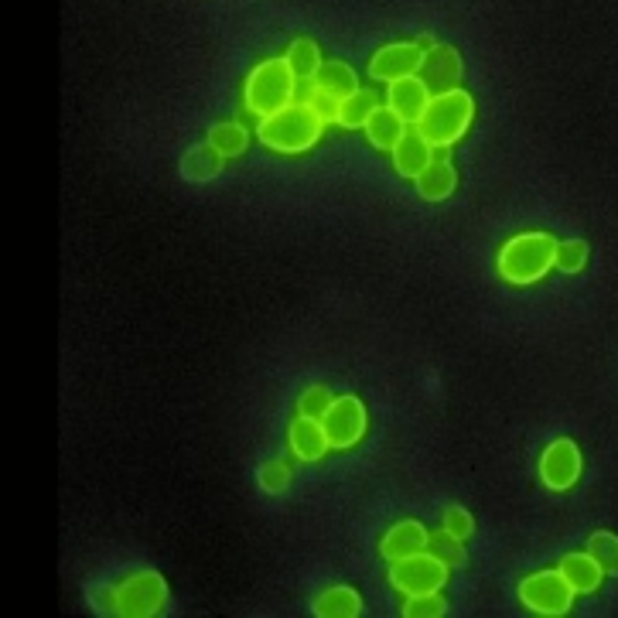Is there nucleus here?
<instances>
[{"label": "nucleus", "instance_id": "obj_1", "mask_svg": "<svg viewBox=\"0 0 618 618\" xmlns=\"http://www.w3.org/2000/svg\"><path fill=\"white\" fill-rule=\"evenodd\" d=\"M329 121L318 113L314 103H301L294 100L290 106L263 116L260 127H256V137L271 147V151H281V154H301V151H311V147L321 140L325 134Z\"/></svg>", "mask_w": 618, "mask_h": 618}, {"label": "nucleus", "instance_id": "obj_2", "mask_svg": "<svg viewBox=\"0 0 618 618\" xmlns=\"http://www.w3.org/2000/svg\"><path fill=\"white\" fill-rule=\"evenodd\" d=\"M557 243L561 240H553L550 232H519V237L506 240L495 256L499 277L516 287L543 281L557 267Z\"/></svg>", "mask_w": 618, "mask_h": 618}, {"label": "nucleus", "instance_id": "obj_3", "mask_svg": "<svg viewBox=\"0 0 618 618\" xmlns=\"http://www.w3.org/2000/svg\"><path fill=\"white\" fill-rule=\"evenodd\" d=\"M298 100V76L290 72L287 58H263L260 66L250 69L247 82H243V106L263 121L284 106H290Z\"/></svg>", "mask_w": 618, "mask_h": 618}, {"label": "nucleus", "instance_id": "obj_4", "mask_svg": "<svg viewBox=\"0 0 618 618\" xmlns=\"http://www.w3.org/2000/svg\"><path fill=\"white\" fill-rule=\"evenodd\" d=\"M476 121V100L468 90L455 85V90L434 93L424 116H421V134L434 144V147H451L458 144L468 130H472Z\"/></svg>", "mask_w": 618, "mask_h": 618}, {"label": "nucleus", "instance_id": "obj_5", "mask_svg": "<svg viewBox=\"0 0 618 618\" xmlns=\"http://www.w3.org/2000/svg\"><path fill=\"white\" fill-rule=\"evenodd\" d=\"M519 602L529 608V611H537V615H568L577 592L571 587V581L561 574V568L557 571H534V574H526L519 581Z\"/></svg>", "mask_w": 618, "mask_h": 618}, {"label": "nucleus", "instance_id": "obj_6", "mask_svg": "<svg viewBox=\"0 0 618 618\" xmlns=\"http://www.w3.org/2000/svg\"><path fill=\"white\" fill-rule=\"evenodd\" d=\"M168 605V584L158 571H137L116 584V615L151 618Z\"/></svg>", "mask_w": 618, "mask_h": 618}, {"label": "nucleus", "instance_id": "obj_7", "mask_svg": "<svg viewBox=\"0 0 618 618\" xmlns=\"http://www.w3.org/2000/svg\"><path fill=\"white\" fill-rule=\"evenodd\" d=\"M390 584L407 598V595H431L448 584V564L437 561L431 550L410 553L403 561L390 564Z\"/></svg>", "mask_w": 618, "mask_h": 618}, {"label": "nucleus", "instance_id": "obj_8", "mask_svg": "<svg viewBox=\"0 0 618 618\" xmlns=\"http://www.w3.org/2000/svg\"><path fill=\"white\" fill-rule=\"evenodd\" d=\"M321 424H325V434H329V445L335 451H345V448H356L359 440L366 437V407L359 397H335L332 407L325 410V417H321Z\"/></svg>", "mask_w": 618, "mask_h": 618}, {"label": "nucleus", "instance_id": "obj_9", "mask_svg": "<svg viewBox=\"0 0 618 618\" xmlns=\"http://www.w3.org/2000/svg\"><path fill=\"white\" fill-rule=\"evenodd\" d=\"M581 479V448L571 437H557L540 455V482L550 492H568Z\"/></svg>", "mask_w": 618, "mask_h": 618}, {"label": "nucleus", "instance_id": "obj_10", "mask_svg": "<svg viewBox=\"0 0 618 618\" xmlns=\"http://www.w3.org/2000/svg\"><path fill=\"white\" fill-rule=\"evenodd\" d=\"M421 66H424V45L393 42V45H382L369 58V76L376 82H397L407 76H421Z\"/></svg>", "mask_w": 618, "mask_h": 618}, {"label": "nucleus", "instance_id": "obj_11", "mask_svg": "<svg viewBox=\"0 0 618 618\" xmlns=\"http://www.w3.org/2000/svg\"><path fill=\"white\" fill-rule=\"evenodd\" d=\"M431 85L421 79V76H407V79H397L387 85V106L397 110L410 127L421 124V116L431 103Z\"/></svg>", "mask_w": 618, "mask_h": 618}, {"label": "nucleus", "instance_id": "obj_12", "mask_svg": "<svg viewBox=\"0 0 618 618\" xmlns=\"http://www.w3.org/2000/svg\"><path fill=\"white\" fill-rule=\"evenodd\" d=\"M431 547V534L424 529V523H417V519H400V523H393L387 534H382V540H379V553H382V561H403V557H410V553H421V550H427Z\"/></svg>", "mask_w": 618, "mask_h": 618}, {"label": "nucleus", "instance_id": "obj_13", "mask_svg": "<svg viewBox=\"0 0 618 618\" xmlns=\"http://www.w3.org/2000/svg\"><path fill=\"white\" fill-rule=\"evenodd\" d=\"M421 79L431 85V93H445L455 90L461 79V58L451 45H427L424 48V66Z\"/></svg>", "mask_w": 618, "mask_h": 618}, {"label": "nucleus", "instance_id": "obj_14", "mask_svg": "<svg viewBox=\"0 0 618 618\" xmlns=\"http://www.w3.org/2000/svg\"><path fill=\"white\" fill-rule=\"evenodd\" d=\"M434 151L437 147L421 134V127H407V134L397 140L390 154H393L397 174H403V179H417V174L434 161Z\"/></svg>", "mask_w": 618, "mask_h": 618}, {"label": "nucleus", "instance_id": "obj_15", "mask_svg": "<svg viewBox=\"0 0 618 618\" xmlns=\"http://www.w3.org/2000/svg\"><path fill=\"white\" fill-rule=\"evenodd\" d=\"M287 440H290V451L298 461H318L325 458L332 451L329 445V434H325V424H321L318 417H301L290 424L287 431Z\"/></svg>", "mask_w": 618, "mask_h": 618}, {"label": "nucleus", "instance_id": "obj_16", "mask_svg": "<svg viewBox=\"0 0 618 618\" xmlns=\"http://www.w3.org/2000/svg\"><path fill=\"white\" fill-rule=\"evenodd\" d=\"M414 182H417L421 198H427V202H445V198L455 192L458 174H455V168H451L448 147H437V151H434V161L417 174Z\"/></svg>", "mask_w": 618, "mask_h": 618}, {"label": "nucleus", "instance_id": "obj_17", "mask_svg": "<svg viewBox=\"0 0 618 618\" xmlns=\"http://www.w3.org/2000/svg\"><path fill=\"white\" fill-rule=\"evenodd\" d=\"M379 96L373 90H366V85H359L356 93H348L345 100H339V110H335V124L345 127V130H366L369 116L379 110Z\"/></svg>", "mask_w": 618, "mask_h": 618}, {"label": "nucleus", "instance_id": "obj_18", "mask_svg": "<svg viewBox=\"0 0 618 618\" xmlns=\"http://www.w3.org/2000/svg\"><path fill=\"white\" fill-rule=\"evenodd\" d=\"M561 574L571 581V587L577 595H592L602 587V577H605V568L595 561L592 553H568L564 561H561Z\"/></svg>", "mask_w": 618, "mask_h": 618}, {"label": "nucleus", "instance_id": "obj_19", "mask_svg": "<svg viewBox=\"0 0 618 618\" xmlns=\"http://www.w3.org/2000/svg\"><path fill=\"white\" fill-rule=\"evenodd\" d=\"M407 121L397 113V110H390V106H379L373 116H369V124H366V137H369V144L376 147V151H393L397 147V140L407 134Z\"/></svg>", "mask_w": 618, "mask_h": 618}, {"label": "nucleus", "instance_id": "obj_20", "mask_svg": "<svg viewBox=\"0 0 618 618\" xmlns=\"http://www.w3.org/2000/svg\"><path fill=\"white\" fill-rule=\"evenodd\" d=\"M363 611V598L356 587H345V584H335V587H325L318 598H314V615L318 618H356Z\"/></svg>", "mask_w": 618, "mask_h": 618}, {"label": "nucleus", "instance_id": "obj_21", "mask_svg": "<svg viewBox=\"0 0 618 618\" xmlns=\"http://www.w3.org/2000/svg\"><path fill=\"white\" fill-rule=\"evenodd\" d=\"M314 85H318V93H325V96H332V100H345L348 93L359 90V79H356V69H352L348 62L329 58V62L318 69Z\"/></svg>", "mask_w": 618, "mask_h": 618}, {"label": "nucleus", "instance_id": "obj_22", "mask_svg": "<svg viewBox=\"0 0 618 618\" xmlns=\"http://www.w3.org/2000/svg\"><path fill=\"white\" fill-rule=\"evenodd\" d=\"M290 72L298 76V82H311L318 76V69L325 66V58H321V48L311 38H294L284 52Z\"/></svg>", "mask_w": 618, "mask_h": 618}, {"label": "nucleus", "instance_id": "obj_23", "mask_svg": "<svg viewBox=\"0 0 618 618\" xmlns=\"http://www.w3.org/2000/svg\"><path fill=\"white\" fill-rule=\"evenodd\" d=\"M247 140H250V134H247L240 124H216V127L209 130V144L216 147L222 158L243 154V151H247Z\"/></svg>", "mask_w": 618, "mask_h": 618}, {"label": "nucleus", "instance_id": "obj_24", "mask_svg": "<svg viewBox=\"0 0 618 618\" xmlns=\"http://www.w3.org/2000/svg\"><path fill=\"white\" fill-rule=\"evenodd\" d=\"M222 171V154L216 151L213 144H205V147H195V151L185 158V174L195 182H205V179H213V174Z\"/></svg>", "mask_w": 618, "mask_h": 618}, {"label": "nucleus", "instance_id": "obj_25", "mask_svg": "<svg viewBox=\"0 0 618 618\" xmlns=\"http://www.w3.org/2000/svg\"><path fill=\"white\" fill-rule=\"evenodd\" d=\"M587 553L595 557V561L605 568V574H618V537L608 534V529H598L587 540Z\"/></svg>", "mask_w": 618, "mask_h": 618}, {"label": "nucleus", "instance_id": "obj_26", "mask_svg": "<svg viewBox=\"0 0 618 618\" xmlns=\"http://www.w3.org/2000/svg\"><path fill=\"white\" fill-rule=\"evenodd\" d=\"M332 390L329 387H321V382H311L308 390H301V397H298V414L301 417H325V410L332 407Z\"/></svg>", "mask_w": 618, "mask_h": 618}, {"label": "nucleus", "instance_id": "obj_27", "mask_svg": "<svg viewBox=\"0 0 618 618\" xmlns=\"http://www.w3.org/2000/svg\"><path fill=\"white\" fill-rule=\"evenodd\" d=\"M448 611V602L440 598V592H431V595H407L403 602V615L407 618H440Z\"/></svg>", "mask_w": 618, "mask_h": 618}, {"label": "nucleus", "instance_id": "obj_28", "mask_svg": "<svg viewBox=\"0 0 618 618\" xmlns=\"http://www.w3.org/2000/svg\"><path fill=\"white\" fill-rule=\"evenodd\" d=\"M587 263V243L584 240H561L557 243V271L581 274Z\"/></svg>", "mask_w": 618, "mask_h": 618}, {"label": "nucleus", "instance_id": "obj_29", "mask_svg": "<svg viewBox=\"0 0 618 618\" xmlns=\"http://www.w3.org/2000/svg\"><path fill=\"white\" fill-rule=\"evenodd\" d=\"M465 540H458V537H451L448 529H440V534H434L431 537V553L437 557V561H445L448 568H458L461 561H465V547H461Z\"/></svg>", "mask_w": 618, "mask_h": 618}, {"label": "nucleus", "instance_id": "obj_30", "mask_svg": "<svg viewBox=\"0 0 618 618\" xmlns=\"http://www.w3.org/2000/svg\"><path fill=\"white\" fill-rule=\"evenodd\" d=\"M260 485H263V492L281 495V492L290 485V468H287L284 461H271V465H263V468H260Z\"/></svg>", "mask_w": 618, "mask_h": 618}, {"label": "nucleus", "instance_id": "obj_31", "mask_svg": "<svg viewBox=\"0 0 618 618\" xmlns=\"http://www.w3.org/2000/svg\"><path fill=\"white\" fill-rule=\"evenodd\" d=\"M445 529H448L451 537H458V540H468V537H472L476 523H472V516H468L461 506H448L445 510Z\"/></svg>", "mask_w": 618, "mask_h": 618}, {"label": "nucleus", "instance_id": "obj_32", "mask_svg": "<svg viewBox=\"0 0 618 618\" xmlns=\"http://www.w3.org/2000/svg\"><path fill=\"white\" fill-rule=\"evenodd\" d=\"M93 605L103 615H116V587H103V592H93Z\"/></svg>", "mask_w": 618, "mask_h": 618}]
</instances>
